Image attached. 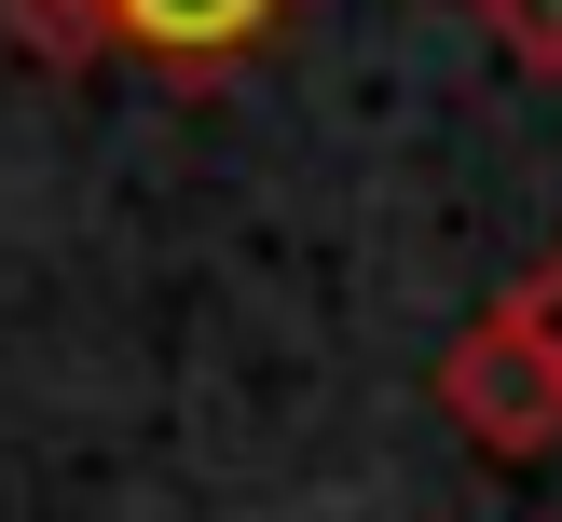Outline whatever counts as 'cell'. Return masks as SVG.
Wrapping results in <instances>:
<instances>
[{
	"mask_svg": "<svg viewBox=\"0 0 562 522\" xmlns=\"http://www.w3.org/2000/svg\"><path fill=\"white\" fill-rule=\"evenodd\" d=\"M0 27H14L27 69H97V55H124L110 0H0Z\"/></svg>",
	"mask_w": 562,
	"mask_h": 522,
	"instance_id": "3",
	"label": "cell"
},
{
	"mask_svg": "<svg viewBox=\"0 0 562 522\" xmlns=\"http://www.w3.org/2000/svg\"><path fill=\"white\" fill-rule=\"evenodd\" d=\"M467 14H481V42L508 55V69L562 82V0H467Z\"/></svg>",
	"mask_w": 562,
	"mask_h": 522,
	"instance_id": "4",
	"label": "cell"
},
{
	"mask_svg": "<svg viewBox=\"0 0 562 522\" xmlns=\"http://www.w3.org/2000/svg\"><path fill=\"white\" fill-rule=\"evenodd\" d=\"M521 289H536V302H549V316H562V262H549V275H521Z\"/></svg>",
	"mask_w": 562,
	"mask_h": 522,
	"instance_id": "5",
	"label": "cell"
},
{
	"mask_svg": "<svg viewBox=\"0 0 562 522\" xmlns=\"http://www.w3.org/2000/svg\"><path fill=\"white\" fill-rule=\"evenodd\" d=\"M439 412H453L481 454H549L562 440V316L536 289H508L453 357H439Z\"/></svg>",
	"mask_w": 562,
	"mask_h": 522,
	"instance_id": "1",
	"label": "cell"
},
{
	"mask_svg": "<svg viewBox=\"0 0 562 522\" xmlns=\"http://www.w3.org/2000/svg\"><path fill=\"white\" fill-rule=\"evenodd\" d=\"M289 14V0H110V27H124V55H165V69H234L261 27Z\"/></svg>",
	"mask_w": 562,
	"mask_h": 522,
	"instance_id": "2",
	"label": "cell"
}]
</instances>
